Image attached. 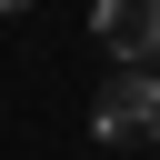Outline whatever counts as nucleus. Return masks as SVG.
<instances>
[{
	"mask_svg": "<svg viewBox=\"0 0 160 160\" xmlns=\"http://www.w3.org/2000/svg\"><path fill=\"white\" fill-rule=\"evenodd\" d=\"M90 130H100L110 150H150V140H160V70L120 60V70L100 80V100H90Z\"/></svg>",
	"mask_w": 160,
	"mask_h": 160,
	"instance_id": "obj_1",
	"label": "nucleus"
},
{
	"mask_svg": "<svg viewBox=\"0 0 160 160\" xmlns=\"http://www.w3.org/2000/svg\"><path fill=\"white\" fill-rule=\"evenodd\" d=\"M90 30H100V50H110V60L160 70V0H90Z\"/></svg>",
	"mask_w": 160,
	"mask_h": 160,
	"instance_id": "obj_2",
	"label": "nucleus"
},
{
	"mask_svg": "<svg viewBox=\"0 0 160 160\" xmlns=\"http://www.w3.org/2000/svg\"><path fill=\"white\" fill-rule=\"evenodd\" d=\"M0 10H30V0H0Z\"/></svg>",
	"mask_w": 160,
	"mask_h": 160,
	"instance_id": "obj_3",
	"label": "nucleus"
}]
</instances>
